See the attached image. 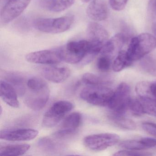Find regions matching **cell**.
I'll use <instances>...</instances> for the list:
<instances>
[{
	"instance_id": "obj_17",
	"label": "cell",
	"mask_w": 156,
	"mask_h": 156,
	"mask_svg": "<svg viewBox=\"0 0 156 156\" xmlns=\"http://www.w3.org/2000/svg\"><path fill=\"white\" fill-rule=\"evenodd\" d=\"M119 146L126 149L142 150L156 147V140L147 137L127 140L122 141Z\"/></svg>"
},
{
	"instance_id": "obj_6",
	"label": "cell",
	"mask_w": 156,
	"mask_h": 156,
	"mask_svg": "<svg viewBox=\"0 0 156 156\" xmlns=\"http://www.w3.org/2000/svg\"><path fill=\"white\" fill-rule=\"evenodd\" d=\"M73 108V104L67 101H59L52 105L45 113L43 119L42 126L51 128L56 126Z\"/></svg>"
},
{
	"instance_id": "obj_24",
	"label": "cell",
	"mask_w": 156,
	"mask_h": 156,
	"mask_svg": "<svg viewBox=\"0 0 156 156\" xmlns=\"http://www.w3.org/2000/svg\"><path fill=\"white\" fill-rule=\"evenodd\" d=\"M82 80L87 86L109 85L111 83L108 78L91 73H85Z\"/></svg>"
},
{
	"instance_id": "obj_23",
	"label": "cell",
	"mask_w": 156,
	"mask_h": 156,
	"mask_svg": "<svg viewBox=\"0 0 156 156\" xmlns=\"http://www.w3.org/2000/svg\"><path fill=\"white\" fill-rule=\"evenodd\" d=\"M132 63L128 56L126 51L121 50L117 54L115 59L112 63V68L115 72H120L125 68L130 66Z\"/></svg>"
},
{
	"instance_id": "obj_21",
	"label": "cell",
	"mask_w": 156,
	"mask_h": 156,
	"mask_svg": "<svg viewBox=\"0 0 156 156\" xmlns=\"http://www.w3.org/2000/svg\"><path fill=\"white\" fill-rule=\"evenodd\" d=\"M29 144H22L8 145L0 147V155L1 156H20L30 150Z\"/></svg>"
},
{
	"instance_id": "obj_27",
	"label": "cell",
	"mask_w": 156,
	"mask_h": 156,
	"mask_svg": "<svg viewBox=\"0 0 156 156\" xmlns=\"http://www.w3.org/2000/svg\"><path fill=\"white\" fill-rule=\"evenodd\" d=\"M127 110H129L132 115L137 116L142 115L145 114L143 107L139 98H131L129 102Z\"/></svg>"
},
{
	"instance_id": "obj_29",
	"label": "cell",
	"mask_w": 156,
	"mask_h": 156,
	"mask_svg": "<svg viewBox=\"0 0 156 156\" xmlns=\"http://www.w3.org/2000/svg\"><path fill=\"white\" fill-rule=\"evenodd\" d=\"M152 154L147 152L139 151L132 150H123L115 152L114 156H151Z\"/></svg>"
},
{
	"instance_id": "obj_11",
	"label": "cell",
	"mask_w": 156,
	"mask_h": 156,
	"mask_svg": "<svg viewBox=\"0 0 156 156\" xmlns=\"http://www.w3.org/2000/svg\"><path fill=\"white\" fill-rule=\"evenodd\" d=\"M26 59L30 62L44 65L56 64L62 61L57 49L33 52L26 55Z\"/></svg>"
},
{
	"instance_id": "obj_8",
	"label": "cell",
	"mask_w": 156,
	"mask_h": 156,
	"mask_svg": "<svg viewBox=\"0 0 156 156\" xmlns=\"http://www.w3.org/2000/svg\"><path fill=\"white\" fill-rule=\"evenodd\" d=\"M119 136L115 133H105L89 135L84 138L85 146L94 151H101L115 145Z\"/></svg>"
},
{
	"instance_id": "obj_10",
	"label": "cell",
	"mask_w": 156,
	"mask_h": 156,
	"mask_svg": "<svg viewBox=\"0 0 156 156\" xmlns=\"http://www.w3.org/2000/svg\"><path fill=\"white\" fill-rule=\"evenodd\" d=\"M82 120V116L78 112L72 113L63 120L60 129L53 136L56 139H63L76 133Z\"/></svg>"
},
{
	"instance_id": "obj_4",
	"label": "cell",
	"mask_w": 156,
	"mask_h": 156,
	"mask_svg": "<svg viewBox=\"0 0 156 156\" xmlns=\"http://www.w3.org/2000/svg\"><path fill=\"white\" fill-rule=\"evenodd\" d=\"M108 85L88 86L80 93V97L98 106H108L114 91Z\"/></svg>"
},
{
	"instance_id": "obj_15",
	"label": "cell",
	"mask_w": 156,
	"mask_h": 156,
	"mask_svg": "<svg viewBox=\"0 0 156 156\" xmlns=\"http://www.w3.org/2000/svg\"><path fill=\"white\" fill-rule=\"evenodd\" d=\"M41 73L45 79L53 83H59L67 80L71 74V71L64 66H51L44 67Z\"/></svg>"
},
{
	"instance_id": "obj_12",
	"label": "cell",
	"mask_w": 156,
	"mask_h": 156,
	"mask_svg": "<svg viewBox=\"0 0 156 156\" xmlns=\"http://www.w3.org/2000/svg\"><path fill=\"white\" fill-rule=\"evenodd\" d=\"M38 133L37 130L33 129H5L1 131L0 138L9 141H27L35 138Z\"/></svg>"
},
{
	"instance_id": "obj_35",
	"label": "cell",
	"mask_w": 156,
	"mask_h": 156,
	"mask_svg": "<svg viewBox=\"0 0 156 156\" xmlns=\"http://www.w3.org/2000/svg\"><path fill=\"white\" fill-rule=\"evenodd\" d=\"M8 0H2V1L4 2H6L8 1Z\"/></svg>"
},
{
	"instance_id": "obj_22",
	"label": "cell",
	"mask_w": 156,
	"mask_h": 156,
	"mask_svg": "<svg viewBox=\"0 0 156 156\" xmlns=\"http://www.w3.org/2000/svg\"><path fill=\"white\" fill-rule=\"evenodd\" d=\"M109 119L115 126L123 129L134 130L136 127L134 121L125 116L124 114H117L113 112L109 115Z\"/></svg>"
},
{
	"instance_id": "obj_28",
	"label": "cell",
	"mask_w": 156,
	"mask_h": 156,
	"mask_svg": "<svg viewBox=\"0 0 156 156\" xmlns=\"http://www.w3.org/2000/svg\"><path fill=\"white\" fill-rule=\"evenodd\" d=\"M112 65V57L105 55H101L97 62L98 69L103 73L108 72Z\"/></svg>"
},
{
	"instance_id": "obj_33",
	"label": "cell",
	"mask_w": 156,
	"mask_h": 156,
	"mask_svg": "<svg viewBox=\"0 0 156 156\" xmlns=\"http://www.w3.org/2000/svg\"><path fill=\"white\" fill-rule=\"evenodd\" d=\"M152 30H153V33L155 34V37L156 38V22L154 23L152 25Z\"/></svg>"
},
{
	"instance_id": "obj_1",
	"label": "cell",
	"mask_w": 156,
	"mask_h": 156,
	"mask_svg": "<svg viewBox=\"0 0 156 156\" xmlns=\"http://www.w3.org/2000/svg\"><path fill=\"white\" fill-rule=\"evenodd\" d=\"M50 94L48 84L41 78L32 77L27 80L23 96L24 103L29 108L35 111L42 109L47 104Z\"/></svg>"
},
{
	"instance_id": "obj_16",
	"label": "cell",
	"mask_w": 156,
	"mask_h": 156,
	"mask_svg": "<svg viewBox=\"0 0 156 156\" xmlns=\"http://www.w3.org/2000/svg\"><path fill=\"white\" fill-rule=\"evenodd\" d=\"M1 75L6 82L13 87L18 94L21 96L24 95L27 82L24 76L17 72L9 71L2 72Z\"/></svg>"
},
{
	"instance_id": "obj_20",
	"label": "cell",
	"mask_w": 156,
	"mask_h": 156,
	"mask_svg": "<svg viewBox=\"0 0 156 156\" xmlns=\"http://www.w3.org/2000/svg\"><path fill=\"white\" fill-rule=\"evenodd\" d=\"M136 91L139 97L150 98L156 101V82H140L136 85Z\"/></svg>"
},
{
	"instance_id": "obj_3",
	"label": "cell",
	"mask_w": 156,
	"mask_h": 156,
	"mask_svg": "<svg viewBox=\"0 0 156 156\" xmlns=\"http://www.w3.org/2000/svg\"><path fill=\"white\" fill-rule=\"evenodd\" d=\"M156 47V38L148 33H142L130 40L126 53L133 62L140 60L152 51Z\"/></svg>"
},
{
	"instance_id": "obj_19",
	"label": "cell",
	"mask_w": 156,
	"mask_h": 156,
	"mask_svg": "<svg viewBox=\"0 0 156 156\" xmlns=\"http://www.w3.org/2000/svg\"><path fill=\"white\" fill-rule=\"evenodd\" d=\"M75 0H41L42 7L49 11L59 12L72 7Z\"/></svg>"
},
{
	"instance_id": "obj_31",
	"label": "cell",
	"mask_w": 156,
	"mask_h": 156,
	"mask_svg": "<svg viewBox=\"0 0 156 156\" xmlns=\"http://www.w3.org/2000/svg\"><path fill=\"white\" fill-rule=\"evenodd\" d=\"M142 127L146 132L156 137V124L152 122H144L142 124Z\"/></svg>"
},
{
	"instance_id": "obj_5",
	"label": "cell",
	"mask_w": 156,
	"mask_h": 156,
	"mask_svg": "<svg viewBox=\"0 0 156 156\" xmlns=\"http://www.w3.org/2000/svg\"><path fill=\"white\" fill-rule=\"evenodd\" d=\"M74 20L73 15H69L55 19H39L35 21L34 27L42 32L59 34L70 29Z\"/></svg>"
},
{
	"instance_id": "obj_25",
	"label": "cell",
	"mask_w": 156,
	"mask_h": 156,
	"mask_svg": "<svg viewBox=\"0 0 156 156\" xmlns=\"http://www.w3.org/2000/svg\"><path fill=\"white\" fill-rule=\"evenodd\" d=\"M140 67L144 72L156 76V58L151 55H146L141 59Z\"/></svg>"
},
{
	"instance_id": "obj_32",
	"label": "cell",
	"mask_w": 156,
	"mask_h": 156,
	"mask_svg": "<svg viewBox=\"0 0 156 156\" xmlns=\"http://www.w3.org/2000/svg\"><path fill=\"white\" fill-rule=\"evenodd\" d=\"M148 9L149 14L153 18H156V0H149Z\"/></svg>"
},
{
	"instance_id": "obj_18",
	"label": "cell",
	"mask_w": 156,
	"mask_h": 156,
	"mask_svg": "<svg viewBox=\"0 0 156 156\" xmlns=\"http://www.w3.org/2000/svg\"><path fill=\"white\" fill-rule=\"evenodd\" d=\"M17 91L8 82L1 80L0 83V95L2 99L12 107L17 108L20 106Z\"/></svg>"
},
{
	"instance_id": "obj_7",
	"label": "cell",
	"mask_w": 156,
	"mask_h": 156,
	"mask_svg": "<svg viewBox=\"0 0 156 156\" xmlns=\"http://www.w3.org/2000/svg\"><path fill=\"white\" fill-rule=\"evenodd\" d=\"M131 98L129 86L122 83L114 91L108 106L114 113L125 114Z\"/></svg>"
},
{
	"instance_id": "obj_30",
	"label": "cell",
	"mask_w": 156,
	"mask_h": 156,
	"mask_svg": "<svg viewBox=\"0 0 156 156\" xmlns=\"http://www.w3.org/2000/svg\"><path fill=\"white\" fill-rule=\"evenodd\" d=\"M129 0H109V4L114 10L120 11L125 9Z\"/></svg>"
},
{
	"instance_id": "obj_26",
	"label": "cell",
	"mask_w": 156,
	"mask_h": 156,
	"mask_svg": "<svg viewBox=\"0 0 156 156\" xmlns=\"http://www.w3.org/2000/svg\"><path fill=\"white\" fill-rule=\"evenodd\" d=\"M40 148L47 152H55L59 149V144L52 139L49 137H43L38 142Z\"/></svg>"
},
{
	"instance_id": "obj_9",
	"label": "cell",
	"mask_w": 156,
	"mask_h": 156,
	"mask_svg": "<svg viewBox=\"0 0 156 156\" xmlns=\"http://www.w3.org/2000/svg\"><path fill=\"white\" fill-rule=\"evenodd\" d=\"M31 0H8L1 14V22L9 23L20 16L30 3Z\"/></svg>"
},
{
	"instance_id": "obj_14",
	"label": "cell",
	"mask_w": 156,
	"mask_h": 156,
	"mask_svg": "<svg viewBox=\"0 0 156 156\" xmlns=\"http://www.w3.org/2000/svg\"><path fill=\"white\" fill-rule=\"evenodd\" d=\"M87 16L94 21L105 20L108 16V9L105 0H93L86 11Z\"/></svg>"
},
{
	"instance_id": "obj_13",
	"label": "cell",
	"mask_w": 156,
	"mask_h": 156,
	"mask_svg": "<svg viewBox=\"0 0 156 156\" xmlns=\"http://www.w3.org/2000/svg\"><path fill=\"white\" fill-rule=\"evenodd\" d=\"M87 35L88 41L93 44L101 46L108 40L107 31L101 24L96 22H91L87 25Z\"/></svg>"
},
{
	"instance_id": "obj_2",
	"label": "cell",
	"mask_w": 156,
	"mask_h": 156,
	"mask_svg": "<svg viewBox=\"0 0 156 156\" xmlns=\"http://www.w3.org/2000/svg\"><path fill=\"white\" fill-rule=\"evenodd\" d=\"M90 43L88 40L71 41L58 48L62 61L70 64L83 62L87 64L92 61L90 55Z\"/></svg>"
},
{
	"instance_id": "obj_34",
	"label": "cell",
	"mask_w": 156,
	"mask_h": 156,
	"mask_svg": "<svg viewBox=\"0 0 156 156\" xmlns=\"http://www.w3.org/2000/svg\"><path fill=\"white\" fill-rule=\"evenodd\" d=\"M90 0H82V1L83 2H84V3H87V2H88L90 1Z\"/></svg>"
}]
</instances>
